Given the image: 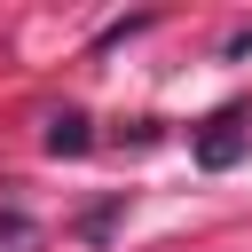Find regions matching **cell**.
Returning a JSON list of instances; mask_svg holds the SVG:
<instances>
[{"mask_svg": "<svg viewBox=\"0 0 252 252\" xmlns=\"http://www.w3.org/2000/svg\"><path fill=\"white\" fill-rule=\"evenodd\" d=\"M244 142H252V110L228 102V110L205 118V134H197V165H205V173H228V165L244 158Z\"/></svg>", "mask_w": 252, "mask_h": 252, "instance_id": "obj_1", "label": "cell"}, {"mask_svg": "<svg viewBox=\"0 0 252 252\" xmlns=\"http://www.w3.org/2000/svg\"><path fill=\"white\" fill-rule=\"evenodd\" d=\"M94 134H87V110H55L47 118V158H87Z\"/></svg>", "mask_w": 252, "mask_h": 252, "instance_id": "obj_2", "label": "cell"}]
</instances>
